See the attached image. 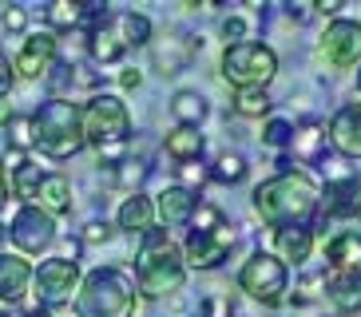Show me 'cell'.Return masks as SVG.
I'll return each instance as SVG.
<instances>
[{
  "label": "cell",
  "mask_w": 361,
  "mask_h": 317,
  "mask_svg": "<svg viewBox=\"0 0 361 317\" xmlns=\"http://www.w3.org/2000/svg\"><path fill=\"white\" fill-rule=\"evenodd\" d=\"M255 214L274 226V230H290V226H306L318 211V182L306 170L286 167L282 175L266 179L262 187H255Z\"/></svg>",
  "instance_id": "6da1fadb"
},
{
  "label": "cell",
  "mask_w": 361,
  "mask_h": 317,
  "mask_svg": "<svg viewBox=\"0 0 361 317\" xmlns=\"http://www.w3.org/2000/svg\"><path fill=\"white\" fill-rule=\"evenodd\" d=\"M187 282V266L167 230H147L135 254V290L143 297H167L179 294Z\"/></svg>",
  "instance_id": "7a4b0ae2"
},
{
  "label": "cell",
  "mask_w": 361,
  "mask_h": 317,
  "mask_svg": "<svg viewBox=\"0 0 361 317\" xmlns=\"http://www.w3.org/2000/svg\"><path fill=\"white\" fill-rule=\"evenodd\" d=\"M28 139L48 158H72L84 151V131H80V107L72 99H48L28 116Z\"/></svg>",
  "instance_id": "3957f363"
},
{
  "label": "cell",
  "mask_w": 361,
  "mask_h": 317,
  "mask_svg": "<svg viewBox=\"0 0 361 317\" xmlns=\"http://www.w3.org/2000/svg\"><path fill=\"white\" fill-rule=\"evenodd\" d=\"M234 250V226L223 218L219 206L211 202H199L191 214V234L183 242V266L191 270H219V266L231 258Z\"/></svg>",
  "instance_id": "277c9868"
},
{
  "label": "cell",
  "mask_w": 361,
  "mask_h": 317,
  "mask_svg": "<svg viewBox=\"0 0 361 317\" xmlns=\"http://www.w3.org/2000/svg\"><path fill=\"white\" fill-rule=\"evenodd\" d=\"M75 313L80 317H131L135 313V282L119 266H99L87 278H80Z\"/></svg>",
  "instance_id": "5b68a950"
},
{
  "label": "cell",
  "mask_w": 361,
  "mask_h": 317,
  "mask_svg": "<svg viewBox=\"0 0 361 317\" xmlns=\"http://www.w3.org/2000/svg\"><path fill=\"white\" fill-rule=\"evenodd\" d=\"M80 131H84V147H128L131 139V111L128 104L111 92L92 95L80 107Z\"/></svg>",
  "instance_id": "8992f818"
},
{
  "label": "cell",
  "mask_w": 361,
  "mask_h": 317,
  "mask_svg": "<svg viewBox=\"0 0 361 317\" xmlns=\"http://www.w3.org/2000/svg\"><path fill=\"white\" fill-rule=\"evenodd\" d=\"M219 72H223L226 84H234V92H243V87H262L266 92V84L278 75V56L270 44H258V40L226 44Z\"/></svg>",
  "instance_id": "52a82bcc"
},
{
  "label": "cell",
  "mask_w": 361,
  "mask_h": 317,
  "mask_svg": "<svg viewBox=\"0 0 361 317\" xmlns=\"http://www.w3.org/2000/svg\"><path fill=\"white\" fill-rule=\"evenodd\" d=\"M238 290L250 294L255 302H262V306H282L286 302V290H290V270L278 262L274 254L258 250L238 270Z\"/></svg>",
  "instance_id": "ba28073f"
},
{
  "label": "cell",
  "mask_w": 361,
  "mask_h": 317,
  "mask_svg": "<svg viewBox=\"0 0 361 317\" xmlns=\"http://www.w3.org/2000/svg\"><path fill=\"white\" fill-rule=\"evenodd\" d=\"M32 290L44 309L72 302V294L80 290V262L75 258H48V262H40V270H32Z\"/></svg>",
  "instance_id": "9c48e42d"
},
{
  "label": "cell",
  "mask_w": 361,
  "mask_h": 317,
  "mask_svg": "<svg viewBox=\"0 0 361 317\" xmlns=\"http://www.w3.org/2000/svg\"><path fill=\"white\" fill-rule=\"evenodd\" d=\"M8 238L16 242L20 254H44L56 242V218H48V214H44L40 206H32V202H24L8 222Z\"/></svg>",
  "instance_id": "30bf717a"
},
{
  "label": "cell",
  "mask_w": 361,
  "mask_h": 317,
  "mask_svg": "<svg viewBox=\"0 0 361 317\" xmlns=\"http://www.w3.org/2000/svg\"><path fill=\"white\" fill-rule=\"evenodd\" d=\"M60 60V40H56V32H28L20 44V52L16 60L8 63L12 75H20V80H44V75L56 68Z\"/></svg>",
  "instance_id": "8fae6325"
},
{
  "label": "cell",
  "mask_w": 361,
  "mask_h": 317,
  "mask_svg": "<svg viewBox=\"0 0 361 317\" xmlns=\"http://www.w3.org/2000/svg\"><path fill=\"white\" fill-rule=\"evenodd\" d=\"M318 52L334 72H350L353 63L361 60V24L357 20L326 24V32H322V40H318Z\"/></svg>",
  "instance_id": "7c38bea8"
},
{
  "label": "cell",
  "mask_w": 361,
  "mask_h": 317,
  "mask_svg": "<svg viewBox=\"0 0 361 317\" xmlns=\"http://www.w3.org/2000/svg\"><path fill=\"white\" fill-rule=\"evenodd\" d=\"M318 211L326 222H350L361 214V182L357 179H329L326 190H318Z\"/></svg>",
  "instance_id": "4fadbf2b"
},
{
  "label": "cell",
  "mask_w": 361,
  "mask_h": 317,
  "mask_svg": "<svg viewBox=\"0 0 361 317\" xmlns=\"http://www.w3.org/2000/svg\"><path fill=\"white\" fill-rule=\"evenodd\" d=\"M326 139L341 151V155L361 158V99H350V104H341L338 111H334Z\"/></svg>",
  "instance_id": "5bb4252c"
},
{
  "label": "cell",
  "mask_w": 361,
  "mask_h": 317,
  "mask_svg": "<svg viewBox=\"0 0 361 317\" xmlns=\"http://www.w3.org/2000/svg\"><path fill=\"white\" fill-rule=\"evenodd\" d=\"M326 262L334 274H357L361 278V218L350 222L326 242Z\"/></svg>",
  "instance_id": "9a60e30c"
},
{
  "label": "cell",
  "mask_w": 361,
  "mask_h": 317,
  "mask_svg": "<svg viewBox=\"0 0 361 317\" xmlns=\"http://www.w3.org/2000/svg\"><path fill=\"white\" fill-rule=\"evenodd\" d=\"M32 285V262L24 254H0V302H20Z\"/></svg>",
  "instance_id": "2e32d148"
},
{
  "label": "cell",
  "mask_w": 361,
  "mask_h": 317,
  "mask_svg": "<svg viewBox=\"0 0 361 317\" xmlns=\"http://www.w3.org/2000/svg\"><path fill=\"white\" fill-rule=\"evenodd\" d=\"M32 206H40L48 218L72 214V182H68L64 175H44L36 194H32Z\"/></svg>",
  "instance_id": "e0dca14e"
},
{
  "label": "cell",
  "mask_w": 361,
  "mask_h": 317,
  "mask_svg": "<svg viewBox=\"0 0 361 317\" xmlns=\"http://www.w3.org/2000/svg\"><path fill=\"white\" fill-rule=\"evenodd\" d=\"M123 52H128V44H123V36H119V28H116V16L87 32V56L96 63H119Z\"/></svg>",
  "instance_id": "ac0fdd59"
},
{
  "label": "cell",
  "mask_w": 361,
  "mask_h": 317,
  "mask_svg": "<svg viewBox=\"0 0 361 317\" xmlns=\"http://www.w3.org/2000/svg\"><path fill=\"white\" fill-rule=\"evenodd\" d=\"M195 206H199V199H195L191 190L167 187V190H159L155 218H163V226H187V222H191V214H195Z\"/></svg>",
  "instance_id": "d6986e66"
},
{
  "label": "cell",
  "mask_w": 361,
  "mask_h": 317,
  "mask_svg": "<svg viewBox=\"0 0 361 317\" xmlns=\"http://www.w3.org/2000/svg\"><path fill=\"white\" fill-rule=\"evenodd\" d=\"M326 127L306 119L302 127H294V135H290V147H294V158L298 163H322L326 158Z\"/></svg>",
  "instance_id": "ffe728a7"
},
{
  "label": "cell",
  "mask_w": 361,
  "mask_h": 317,
  "mask_svg": "<svg viewBox=\"0 0 361 317\" xmlns=\"http://www.w3.org/2000/svg\"><path fill=\"white\" fill-rule=\"evenodd\" d=\"M116 222H119V230H128V234L155 230V202L147 194H128L123 206H119V214H116Z\"/></svg>",
  "instance_id": "44dd1931"
},
{
  "label": "cell",
  "mask_w": 361,
  "mask_h": 317,
  "mask_svg": "<svg viewBox=\"0 0 361 317\" xmlns=\"http://www.w3.org/2000/svg\"><path fill=\"white\" fill-rule=\"evenodd\" d=\"M326 302L338 313H357L361 309V278L357 274H334L326 285H322Z\"/></svg>",
  "instance_id": "7402d4cb"
},
{
  "label": "cell",
  "mask_w": 361,
  "mask_h": 317,
  "mask_svg": "<svg viewBox=\"0 0 361 317\" xmlns=\"http://www.w3.org/2000/svg\"><path fill=\"white\" fill-rule=\"evenodd\" d=\"M310 254H314V230L310 226H290V230H278V262L286 266V262H294V266H302V262H310Z\"/></svg>",
  "instance_id": "603a6c76"
},
{
  "label": "cell",
  "mask_w": 361,
  "mask_h": 317,
  "mask_svg": "<svg viewBox=\"0 0 361 317\" xmlns=\"http://www.w3.org/2000/svg\"><path fill=\"white\" fill-rule=\"evenodd\" d=\"M191 56H195V40L191 36H163L159 40V48H155V63L163 68V75H175V72H183L187 63H191Z\"/></svg>",
  "instance_id": "cb8c5ba5"
},
{
  "label": "cell",
  "mask_w": 361,
  "mask_h": 317,
  "mask_svg": "<svg viewBox=\"0 0 361 317\" xmlns=\"http://www.w3.org/2000/svg\"><path fill=\"white\" fill-rule=\"evenodd\" d=\"M202 147H207V139H202L199 127H175V131H167V139H163V151H167L175 163H199Z\"/></svg>",
  "instance_id": "d4e9b609"
},
{
  "label": "cell",
  "mask_w": 361,
  "mask_h": 317,
  "mask_svg": "<svg viewBox=\"0 0 361 317\" xmlns=\"http://www.w3.org/2000/svg\"><path fill=\"white\" fill-rule=\"evenodd\" d=\"M40 179H44L40 163L24 158V163H20L16 170H8V175H4V187H8L20 202H32V194H36V187H40Z\"/></svg>",
  "instance_id": "484cf974"
},
{
  "label": "cell",
  "mask_w": 361,
  "mask_h": 317,
  "mask_svg": "<svg viewBox=\"0 0 361 317\" xmlns=\"http://www.w3.org/2000/svg\"><path fill=\"white\" fill-rule=\"evenodd\" d=\"M171 111H175L179 127H199L202 119H207V99H202L199 92H175Z\"/></svg>",
  "instance_id": "4316f807"
},
{
  "label": "cell",
  "mask_w": 361,
  "mask_h": 317,
  "mask_svg": "<svg viewBox=\"0 0 361 317\" xmlns=\"http://www.w3.org/2000/svg\"><path fill=\"white\" fill-rule=\"evenodd\" d=\"M214 182H226V187H234V182L246 179V158L238 155V151H223V155L214 158V167L207 170Z\"/></svg>",
  "instance_id": "83f0119b"
},
{
  "label": "cell",
  "mask_w": 361,
  "mask_h": 317,
  "mask_svg": "<svg viewBox=\"0 0 361 317\" xmlns=\"http://www.w3.org/2000/svg\"><path fill=\"white\" fill-rule=\"evenodd\" d=\"M116 28H119V36H123L128 48H139V44L151 40V20L143 12H123V16H116Z\"/></svg>",
  "instance_id": "f1b7e54d"
},
{
  "label": "cell",
  "mask_w": 361,
  "mask_h": 317,
  "mask_svg": "<svg viewBox=\"0 0 361 317\" xmlns=\"http://www.w3.org/2000/svg\"><path fill=\"white\" fill-rule=\"evenodd\" d=\"M270 95L262 92V87H243V92H234V111L238 116H246V119H258V116H266L270 111Z\"/></svg>",
  "instance_id": "f546056e"
},
{
  "label": "cell",
  "mask_w": 361,
  "mask_h": 317,
  "mask_svg": "<svg viewBox=\"0 0 361 317\" xmlns=\"http://www.w3.org/2000/svg\"><path fill=\"white\" fill-rule=\"evenodd\" d=\"M111 179H116L119 190L139 194V187H143V179H147V163H139V158H123V163L111 170Z\"/></svg>",
  "instance_id": "4dcf8cb0"
},
{
  "label": "cell",
  "mask_w": 361,
  "mask_h": 317,
  "mask_svg": "<svg viewBox=\"0 0 361 317\" xmlns=\"http://www.w3.org/2000/svg\"><path fill=\"white\" fill-rule=\"evenodd\" d=\"M48 24H52V28H64V32H75L84 24V12H80V4H72V0H56V4H48Z\"/></svg>",
  "instance_id": "1f68e13d"
},
{
  "label": "cell",
  "mask_w": 361,
  "mask_h": 317,
  "mask_svg": "<svg viewBox=\"0 0 361 317\" xmlns=\"http://www.w3.org/2000/svg\"><path fill=\"white\" fill-rule=\"evenodd\" d=\"M290 135H294V123L290 119H266V127H262L266 147H290Z\"/></svg>",
  "instance_id": "d6a6232c"
},
{
  "label": "cell",
  "mask_w": 361,
  "mask_h": 317,
  "mask_svg": "<svg viewBox=\"0 0 361 317\" xmlns=\"http://www.w3.org/2000/svg\"><path fill=\"white\" fill-rule=\"evenodd\" d=\"M199 317H234V302L223 294H207L199 302Z\"/></svg>",
  "instance_id": "836d02e7"
},
{
  "label": "cell",
  "mask_w": 361,
  "mask_h": 317,
  "mask_svg": "<svg viewBox=\"0 0 361 317\" xmlns=\"http://www.w3.org/2000/svg\"><path fill=\"white\" fill-rule=\"evenodd\" d=\"M207 179H211V175H207V167H202V163H179V187L183 190H191V194H195V190H199Z\"/></svg>",
  "instance_id": "e575fe53"
},
{
  "label": "cell",
  "mask_w": 361,
  "mask_h": 317,
  "mask_svg": "<svg viewBox=\"0 0 361 317\" xmlns=\"http://www.w3.org/2000/svg\"><path fill=\"white\" fill-rule=\"evenodd\" d=\"M246 36H250V20H246V16H238V12H234V16H226V20H223V40L243 44Z\"/></svg>",
  "instance_id": "d590c367"
},
{
  "label": "cell",
  "mask_w": 361,
  "mask_h": 317,
  "mask_svg": "<svg viewBox=\"0 0 361 317\" xmlns=\"http://www.w3.org/2000/svg\"><path fill=\"white\" fill-rule=\"evenodd\" d=\"M8 131H12L8 139H12V147H16V151H24L28 143H32V139H28V119H16V116H12Z\"/></svg>",
  "instance_id": "8d00e7d4"
},
{
  "label": "cell",
  "mask_w": 361,
  "mask_h": 317,
  "mask_svg": "<svg viewBox=\"0 0 361 317\" xmlns=\"http://www.w3.org/2000/svg\"><path fill=\"white\" fill-rule=\"evenodd\" d=\"M111 238V226L107 222H87L84 226V242H107Z\"/></svg>",
  "instance_id": "74e56055"
},
{
  "label": "cell",
  "mask_w": 361,
  "mask_h": 317,
  "mask_svg": "<svg viewBox=\"0 0 361 317\" xmlns=\"http://www.w3.org/2000/svg\"><path fill=\"white\" fill-rule=\"evenodd\" d=\"M24 8H4V28L8 32H24Z\"/></svg>",
  "instance_id": "f35d334b"
},
{
  "label": "cell",
  "mask_w": 361,
  "mask_h": 317,
  "mask_svg": "<svg viewBox=\"0 0 361 317\" xmlns=\"http://www.w3.org/2000/svg\"><path fill=\"white\" fill-rule=\"evenodd\" d=\"M12 80H16V75H12L8 60L0 56V99H8V92H12Z\"/></svg>",
  "instance_id": "ab89813d"
},
{
  "label": "cell",
  "mask_w": 361,
  "mask_h": 317,
  "mask_svg": "<svg viewBox=\"0 0 361 317\" xmlns=\"http://www.w3.org/2000/svg\"><path fill=\"white\" fill-rule=\"evenodd\" d=\"M139 84H143V75H139L135 68H123V72H119V87H123V92H135Z\"/></svg>",
  "instance_id": "60d3db41"
},
{
  "label": "cell",
  "mask_w": 361,
  "mask_h": 317,
  "mask_svg": "<svg viewBox=\"0 0 361 317\" xmlns=\"http://www.w3.org/2000/svg\"><path fill=\"white\" fill-rule=\"evenodd\" d=\"M310 8H318L322 16H334V12L341 8V0H322V4H310Z\"/></svg>",
  "instance_id": "b9f144b4"
},
{
  "label": "cell",
  "mask_w": 361,
  "mask_h": 317,
  "mask_svg": "<svg viewBox=\"0 0 361 317\" xmlns=\"http://www.w3.org/2000/svg\"><path fill=\"white\" fill-rule=\"evenodd\" d=\"M12 123V104L8 99H0V127H8Z\"/></svg>",
  "instance_id": "7bdbcfd3"
},
{
  "label": "cell",
  "mask_w": 361,
  "mask_h": 317,
  "mask_svg": "<svg viewBox=\"0 0 361 317\" xmlns=\"http://www.w3.org/2000/svg\"><path fill=\"white\" fill-rule=\"evenodd\" d=\"M20 317H48L44 309H28V313H20Z\"/></svg>",
  "instance_id": "ee69618b"
},
{
  "label": "cell",
  "mask_w": 361,
  "mask_h": 317,
  "mask_svg": "<svg viewBox=\"0 0 361 317\" xmlns=\"http://www.w3.org/2000/svg\"><path fill=\"white\" fill-rule=\"evenodd\" d=\"M4 190H8V187H4V170H0V199H4Z\"/></svg>",
  "instance_id": "f6af8a7d"
},
{
  "label": "cell",
  "mask_w": 361,
  "mask_h": 317,
  "mask_svg": "<svg viewBox=\"0 0 361 317\" xmlns=\"http://www.w3.org/2000/svg\"><path fill=\"white\" fill-rule=\"evenodd\" d=\"M357 92H361V68H357Z\"/></svg>",
  "instance_id": "bcb514c9"
},
{
  "label": "cell",
  "mask_w": 361,
  "mask_h": 317,
  "mask_svg": "<svg viewBox=\"0 0 361 317\" xmlns=\"http://www.w3.org/2000/svg\"><path fill=\"white\" fill-rule=\"evenodd\" d=\"M0 238H4V226H0Z\"/></svg>",
  "instance_id": "7dc6e473"
}]
</instances>
